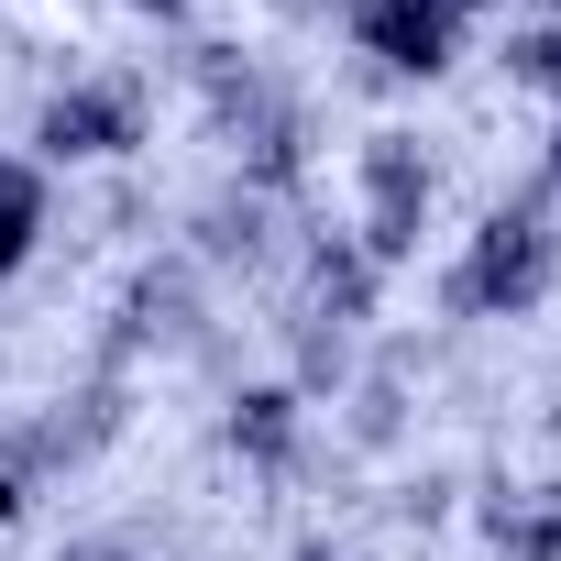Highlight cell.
Segmentation results:
<instances>
[{
  "instance_id": "1",
  "label": "cell",
  "mask_w": 561,
  "mask_h": 561,
  "mask_svg": "<svg viewBox=\"0 0 561 561\" xmlns=\"http://www.w3.org/2000/svg\"><path fill=\"white\" fill-rule=\"evenodd\" d=\"M550 231L528 220V209H495L484 220V242H473V264H462V309H539L550 298Z\"/></svg>"
},
{
  "instance_id": "2",
  "label": "cell",
  "mask_w": 561,
  "mask_h": 561,
  "mask_svg": "<svg viewBox=\"0 0 561 561\" xmlns=\"http://www.w3.org/2000/svg\"><path fill=\"white\" fill-rule=\"evenodd\" d=\"M462 12H473V0H364L353 34H364L375 67H397V78H440L451 45H462Z\"/></svg>"
},
{
  "instance_id": "3",
  "label": "cell",
  "mask_w": 561,
  "mask_h": 561,
  "mask_svg": "<svg viewBox=\"0 0 561 561\" xmlns=\"http://www.w3.org/2000/svg\"><path fill=\"white\" fill-rule=\"evenodd\" d=\"M133 144V100H100V89H67L45 111V154H122Z\"/></svg>"
},
{
  "instance_id": "4",
  "label": "cell",
  "mask_w": 561,
  "mask_h": 561,
  "mask_svg": "<svg viewBox=\"0 0 561 561\" xmlns=\"http://www.w3.org/2000/svg\"><path fill=\"white\" fill-rule=\"evenodd\" d=\"M34 242H45V176L0 154V275H23Z\"/></svg>"
},
{
  "instance_id": "5",
  "label": "cell",
  "mask_w": 561,
  "mask_h": 561,
  "mask_svg": "<svg viewBox=\"0 0 561 561\" xmlns=\"http://www.w3.org/2000/svg\"><path fill=\"white\" fill-rule=\"evenodd\" d=\"M231 440L275 462V451H287V440H298V397H275V386H264V397H242V419H231Z\"/></svg>"
},
{
  "instance_id": "6",
  "label": "cell",
  "mask_w": 561,
  "mask_h": 561,
  "mask_svg": "<svg viewBox=\"0 0 561 561\" xmlns=\"http://www.w3.org/2000/svg\"><path fill=\"white\" fill-rule=\"evenodd\" d=\"M517 78L528 89H561V34H517Z\"/></svg>"
},
{
  "instance_id": "7",
  "label": "cell",
  "mask_w": 561,
  "mask_h": 561,
  "mask_svg": "<svg viewBox=\"0 0 561 561\" xmlns=\"http://www.w3.org/2000/svg\"><path fill=\"white\" fill-rule=\"evenodd\" d=\"M550 176H561V154H550Z\"/></svg>"
}]
</instances>
